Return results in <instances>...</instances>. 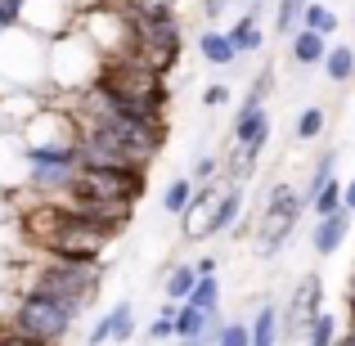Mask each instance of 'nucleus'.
<instances>
[{"label":"nucleus","mask_w":355,"mask_h":346,"mask_svg":"<svg viewBox=\"0 0 355 346\" xmlns=\"http://www.w3.org/2000/svg\"><path fill=\"white\" fill-rule=\"evenodd\" d=\"M9 288H14L18 297H50V302H63L68 311L86 315L90 306H95L99 288H104V266L50 257V252H23V261L14 266Z\"/></svg>","instance_id":"obj_1"},{"label":"nucleus","mask_w":355,"mask_h":346,"mask_svg":"<svg viewBox=\"0 0 355 346\" xmlns=\"http://www.w3.org/2000/svg\"><path fill=\"white\" fill-rule=\"evenodd\" d=\"M0 77L14 90H50V41L27 27H0Z\"/></svg>","instance_id":"obj_2"},{"label":"nucleus","mask_w":355,"mask_h":346,"mask_svg":"<svg viewBox=\"0 0 355 346\" xmlns=\"http://www.w3.org/2000/svg\"><path fill=\"white\" fill-rule=\"evenodd\" d=\"M99 68H104V54L81 27H72L68 36L50 41V90L45 95H81L99 81Z\"/></svg>","instance_id":"obj_3"},{"label":"nucleus","mask_w":355,"mask_h":346,"mask_svg":"<svg viewBox=\"0 0 355 346\" xmlns=\"http://www.w3.org/2000/svg\"><path fill=\"white\" fill-rule=\"evenodd\" d=\"M302 211H306V198H302V189H297L293 180H275L266 189V202H261L257 225H252V248H257L261 261L279 257V248L297 234Z\"/></svg>","instance_id":"obj_4"},{"label":"nucleus","mask_w":355,"mask_h":346,"mask_svg":"<svg viewBox=\"0 0 355 346\" xmlns=\"http://www.w3.org/2000/svg\"><path fill=\"white\" fill-rule=\"evenodd\" d=\"M77 311H68L63 302H50V297H18L9 306V320L0 329H9L14 338L41 342V346H68L72 329H77Z\"/></svg>","instance_id":"obj_5"},{"label":"nucleus","mask_w":355,"mask_h":346,"mask_svg":"<svg viewBox=\"0 0 355 346\" xmlns=\"http://www.w3.org/2000/svg\"><path fill=\"white\" fill-rule=\"evenodd\" d=\"M148 193V171H113V166H77L72 175L68 202H108V207H139V198Z\"/></svg>","instance_id":"obj_6"},{"label":"nucleus","mask_w":355,"mask_h":346,"mask_svg":"<svg viewBox=\"0 0 355 346\" xmlns=\"http://www.w3.org/2000/svg\"><path fill=\"white\" fill-rule=\"evenodd\" d=\"M130 54L139 63L157 72V77H171L175 63L184 54V32H180V18H157V23H135V36H130Z\"/></svg>","instance_id":"obj_7"},{"label":"nucleus","mask_w":355,"mask_h":346,"mask_svg":"<svg viewBox=\"0 0 355 346\" xmlns=\"http://www.w3.org/2000/svg\"><path fill=\"white\" fill-rule=\"evenodd\" d=\"M77 23H81V5L77 0H23V18H18V27L45 36V41L68 36Z\"/></svg>","instance_id":"obj_8"},{"label":"nucleus","mask_w":355,"mask_h":346,"mask_svg":"<svg viewBox=\"0 0 355 346\" xmlns=\"http://www.w3.org/2000/svg\"><path fill=\"white\" fill-rule=\"evenodd\" d=\"M324 311V279L315 275H302L293 288V297H288V306H279V329H284V338H297V333H306V324L315 320V315Z\"/></svg>","instance_id":"obj_9"},{"label":"nucleus","mask_w":355,"mask_h":346,"mask_svg":"<svg viewBox=\"0 0 355 346\" xmlns=\"http://www.w3.org/2000/svg\"><path fill=\"white\" fill-rule=\"evenodd\" d=\"M324 54H329V36L311 32V27H297V32L288 36V63H293L297 72L320 68V63H324Z\"/></svg>","instance_id":"obj_10"},{"label":"nucleus","mask_w":355,"mask_h":346,"mask_svg":"<svg viewBox=\"0 0 355 346\" xmlns=\"http://www.w3.org/2000/svg\"><path fill=\"white\" fill-rule=\"evenodd\" d=\"M243 202H248L243 184H225V189L216 193V202H211V239H220V234H234V230H239Z\"/></svg>","instance_id":"obj_11"},{"label":"nucleus","mask_w":355,"mask_h":346,"mask_svg":"<svg viewBox=\"0 0 355 346\" xmlns=\"http://www.w3.org/2000/svg\"><path fill=\"white\" fill-rule=\"evenodd\" d=\"M351 211H338V216H324V220H315V230H311V252L315 257H333V252H342V243H347V234H351Z\"/></svg>","instance_id":"obj_12"},{"label":"nucleus","mask_w":355,"mask_h":346,"mask_svg":"<svg viewBox=\"0 0 355 346\" xmlns=\"http://www.w3.org/2000/svg\"><path fill=\"white\" fill-rule=\"evenodd\" d=\"M198 54H202L207 68H234L239 63V50H234V41H230V32H216V27L198 32Z\"/></svg>","instance_id":"obj_13"},{"label":"nucleus","mask_w":355,"mask_h":346,"mask_svg":"<svg viewBox=\"0 0 355 346\" xmlns=\"http://www.w3.org/2000/svg\"><path fill=\"white\" fill-rule=\"evenodd\" d=\"M198 266L193 261H175L171 270H166V279H162V293H166V302H189V293L198 288Z\"/></svg>","instance_id":"obj_14"},{"label":"nucleus","mask_w":355,"mask_h":346,"mask_svg":"<svg viewBox=\"0 0 355 346\" xmlns=\"http://www.w3.org/2000/svg\"><path fill=\"white\" fill-rule=\"evenodd\" d=\"M248 329H252V346H279V338H284V329H279V306L261 302L257 315L248 320Z\"/></svg>","instance_id":"obj_15"},{"label":"nucleus","mask_w":355,"mask_h":346,"mask_svg":"<svg viewBox=\"0 0 355 346\" xmlns=\"http://www.w3.org/2000/svg\"><path fill=\"white\" fill-rule=\"evenodd\" d=\"M270 130H275V121H270V113L261 108L252 121H243V126H230V144H248V148H257V153H266Z\"/></svg>","instance_id":"obj_16"},{"label":"nucleus","mask_w":355,"mask_h":346,"mask_svg":"<svg viewBox=\"0 0 355 346\" xmlns=\"http://www.w3.org/2000/svg\"><path fill=\"white\" fill-rule=\"evenodd\" d=\"M324 77H329V86H347L355 81V45H329V54H324Z\"/></svg>","instance_id":"obj_17"},{"label":"nucleus","mask_w":355,"mask_h":346,"mask_svg":"<svg viewBox=\"0 0 355 346\" xmlns=\"http://www.w3.org/2000/svg\"><path fill=\"white\" fill-rule=\"evenodd\" d=\"M324 130H329V108L324 104H306L302 113H297V121H293V139L297 144H315Z\"/></svg>","instance_id":"obj_18"},{"label":"nucleus","mask_w":355,"mask_h":346,"mask_svg":"<svg viewBox=\"0 0 355 346\" xmlns=\"http://www.w3.org/2000/svg\"><path fill=\"white\" fill-rule=\"evenodd\" d=\"M338 148H324L320 157H315V166H311V175H306V184H302V198H306V207H311V198L324 189L329 180H338Z\"/></svg>","instance_id":"obj_19"},{"label":"nucleus","mask_w":355,"mask_h":346,"mask_svg":"<svg viewBox=\"0 0 355 346\" xmlns=\"http://www.w3.org/2000/svg\"><path fill=\"white\" fill-rule=\"evenodd\" d=\"M230 41H234V50H239V54H257L261 45H266V32H261L257 9H252V14H243L239 23L230 27Z\"/></svg>","instance_id":"obj_20"},{"label":"nucleus","mask_w":355,"mask_h":346,"mask_svg":"<svg viewBox=\"0 0 355 346\" xmlns=\"http://www.w3.org/2000/svg\"><path fill=\"white\" fill-rule=\"evenodd\" d=\"M193 193H198V184H193L189 175H175V180L162 189V211L166 216H184L189 202H193Z\"/></svg>","instance_id":"obj_21"},{"label":"nucleus","mask_w":355,"mask_h":346,"mask_svg":"<svg viewBox=\"0 0 355 346\" xmlns=\"http://www.w3.org/2000/svg\"><path fill=\"white\" fill-rule=\"evenodd\" d=\"M302 338H306V346H333V342L342 338L338 315H333V311H320L311 324H306V333H302Z\"/></svg>","instance_id":"obj_22"},{"label":"nucleus","mask_w":355,"mask_h":346,"mask_svg":"<svg viewBox=\"0 0 355 346\" xmlns=\"http://www.w3.org/2000/svg\"><path fill=\"white\" fill-rule=\"evenodd\" d=\"M108 320H113V346H126L130 338H135V302H130V297L113 302Z\"/></svg>","instance_id":"obj_23"},{"label":"nucleus","mask_w":355,"mask_h":346,"mask_svg":"<svg viewBox=\"0 0 355 346\" xmlns=\"http://www.w3.org/2000/svg\"><path fill=\"white\" fill-rule=\"evenodd\" d=\"M306 211H311L315 220H324V216H338V211H342V180H329V184H324V189L311 198V207H306Z\"/></svg>","instance_id":"obj_24"},{"label":"nucleus","mask_w":355,"mask_h":346,"mask_svg":"<svg viewBox=\"0 0 355 346\" xmlns=\"http://www.w3.org/2000/svg\"><path fill=\"white\" fill-rule=\"evenodd\" d=\"M302 27H311V32H320V36H333L338 32V14H333L329 5H306V14H302Z\"/></svg>","instance_id":"obj_25"},{"label":"nucleus","mask_w":355,"mask_h":346,"mask_svg":"<svg viewBox=\"0 0 355 346\" xmlns=\"http://www.w3.org/2000/svg\"><path fill=\"white\" fill-rule=\"evenodd\" d=\"M189 306H198V311H220V279L216 275H202L198 288L189 293Z\"/></svg>","instance_id":"obj_26"},{"label":"nucleus","mask_w":355,"mask_h":346,"mask_svg":"<svg viewBox=\"0 0 355 346\" xmlns=\"http://www.w3.org/2000/svg\"><path fill=\"white\" fill-rule=\"evenodd\" d=\"M306 5H311V0H279V9H275V32L279 36H293V23L306 14Z\"/></svg>","instance_id":"obj_27"},{"label":"nucleus","mask_w":355,"mask_h":346,"mask_svg":"<svg viewBox=\"0 0 355 346\" xmlns=\"http://www.w3.org/2000/svg\"><path fill=\"white\" fill-rule=\"evenodd\" d=\"M216 346H252V329H248V320H225V329L216 333Z\"/></svg>","instance_id":"obj_28"},{"label":"nucleus","mask_w":355,"mask_h":346,"mask_svg":"<svg viewBox=\"0 0 355 346\" xmlns=\"http://www.w3.org/2000/svg\"><path fill=\"white\" fill-rule=\"evenodd\" d=\"M189 180H193V184H211V180H220V157H216V153H202L198 162L189 166Z\"/></svg>","instance_id":"obj_29"},{"label":"nucleus","mask_w":355,"mask_h":346,"mask_svg":"<svg viewBox=\"0 0 355 346\" xmlns=\"http://www.w3.org/2000/svg\"><path fill=\"white\" fill-rule=\"evenodd\" d=\"M202 104H207V108H225L230 104V90L225 86H207V90H202Z\"/></svg>","instance_id":"obj_30"},{"label":"nucleus","mask_w":355,"mask_h":346,"mask_svg":"<svg viewBox=\"0 0 355 346\" xmlns=\"http://www.w3.org/2000/svg\"><path fill=\"white\" fill-rule=\"evenodd\" d=\"M342 211H351V216H355V175H351V180H342Z\"/></svg>","instance_id":"obj_31"},{"label":"nucleus","mask_w":355,"mask_h":346,"mask_svg":"<svg viewBox=\"0 0 355 346\" xmlns=\"http://www.w3.org/2000/svg\"><path fill=\"white\" fill-rule=\"evenodd\" d=\"M193 266H198V275H216V257H198Z\"/></svg>","instance_id":"obj_32"},{"label":"nucleus","mask_w":355,"mask_h":346,"mask_svg":"<svg viewBox=\"0 0 355 346\" xmlns=\"http://www.w3.org/2000/svg\"><path fill=\"white\" fill-rule=\"evenodd\" d=\"M347 320H351V329H355V288L347 293Z\"/></svg>","instance_id":"obj_33"},{"label":"nucleus","mask_w":355,"mask_h":346,"mask_svg":"<svg viewBox=\"0 0 355 346\" xmlns=\"http://www.w3.org/2000/svg\"><path fill=\"white\" fill-rule=\"evenodd\" d=\"M9 338H14V333H9ZM14 346H41V342H27V338H14Z\"/></svg>","instance_id":"obj_34"},{"label":"nucleus","mask_w":355,"mask_h":346,"mask_svg":"<svg viewBox=\"0 0 355 346\" xmlns=\"http://www.w3.org/2000/svg\"><path fill=\"white\" fill-rule=\"evenodd\" d=\"M252 5H257V0H252Z\"/></svg>","instance_id":"obj_35"}]
</instances>
